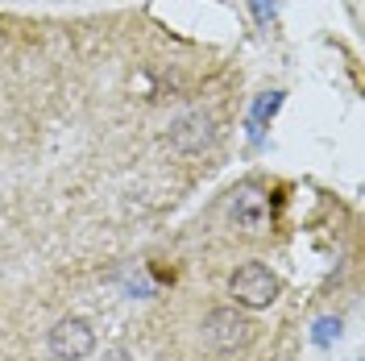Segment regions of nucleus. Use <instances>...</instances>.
<instances>
[{"instance_id":"nucleus-1","label":"nucleus","mask_w":365,"mask_h":361,"mask_svg":"<svg viewBox=\"0 0 365 361\" xmlns=\"http://www.w3.org/2000/svg\"><path fill=\"white\" fill-rule=\"evenodd\" d=\"M253 337H257V324L241 307H212L204 316V340L220 361L241 357L253 345Z\"/></svg>"},{"instance_id":"nucleus-3","label":"nucleus","mask_w":365,"mask_h":361,"mask_svg":"<svg viewBox=\"0 0 365 361\" xmlns=\"http://www.w3.org/2000/svg\"><path fill=\"white\" fill-rule=\"evenodd\" d=\"M278 291H282L278 274L270 266H262V262H245L228 278V295L237 299V307H270L274 299H278Z\"/></svg>"},{"instance_id":"nucleus-2","label":"nucleus","mask_w":365,"mask_h":361,"mask_svg":"<svg viewBox=\"0 0 365 361\" xmlns=\"http://www.w3.org/2000/svg\"><path fill=\"white\" fill-rule=\"evenodd\" d=\"M228 225L237 228L241 237H270L274 228V212H270V195L262 183H241L228 191Z\"/></svg>"},{"instance_id":"nucleus-4","label":"nucleus","mask_w":365,"mask_h":361,"mask_svg":"<svg viewBox=\"0 0 365 361\" xmlns=\"http://www.w3.org/2000/svg\"><path fill=\"white\" fill-rule=\"evenodd\" d=\"M96 349V328L83 316H67L50 328V357L54 361H83Z\"/></svg>"},{"instance_id":"nucleus-6","label":"nucleus","mask_w":365,"mask_h":361,"mask_svg":"<svg viewBox=\"0 0 365 361\" xmlns=\"http://www.w3.org/2000/svg\"><path fill=\"white\" fill-rule=\"evenodd\" d=\"M250 4H253V17H257L262 25L270 21V13H274V0H250Z\"/></svg>"},{"instance_id":"nucleus-5","label":"nucleus","mask_w":365,"mask_h":361,"mask_svg":"<svg viewBox=\"0 0 365 361\" xmlns=\"http://www.w3.org/2000/svg\"><path fill=\"white\" fill-rule=\"evenodd\" d=\"M216 137H220V129H216V116L204 113V108L179 116V121L170 125V146H175L179 154H204V150H212V146H216Z\"/></svg>"}]
</instances>
